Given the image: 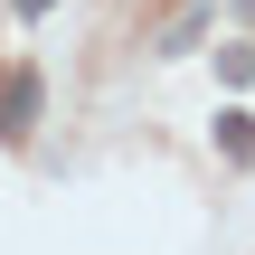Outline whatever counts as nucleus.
Instances as JSON below:
<instances>
[{
	"label": "nucleus",
	"instance_id": "f257e3e1",
	"mask_svg": "<svg viewBox=\"0 0 255 255\" xmlns=\"http://www.w3.org/2000/svg\"><path fill=\"white\" fill-rule=\"evenodd\" d=\"M38 123V66H9V132Z\"/></svg>",
	"mask_w": 255,
	"mask_h": 255
},
{
	"label": "nucleus",
	"instance_id": "f03ea898",
	"mask_svg": "<svg viewBox=\"0 0 255 255\" xmlns=\"http://www.w3.org/2000/svg\"><path fill=\"white\" fill-rule=\"evenodd\" d=\"M218 151L246 170V161H255V114H218Z\"/></svg>",
	"mask_w": 255,
	"mask_h": 255
},
{
	"label": "nucleus",
	"instance_id": "7ed1b4c3",
	"mask_svg": "<svg viewBox=\"0 0 255 255\" xmlns=\"http://www.w3.org/2000/svg\"><path fill=\"white\" fill-rule=\"evenodd\" d=\"M218 76L227 85H255V47H218Z\"/></svg>",
	"mask_w": 255,
	"mask_h": 255
}]
</instances>
